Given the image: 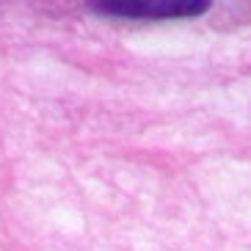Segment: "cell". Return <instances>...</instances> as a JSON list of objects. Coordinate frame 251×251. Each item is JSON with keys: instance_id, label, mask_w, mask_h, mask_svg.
Wrapping results in <instances>:
<instances>
[{"instance_id": "6da1fadb", "label": "cell", "mask_w": 251, "mask_h": 251, "mask_svg": "<svg viewBox=\"0 0 251 251\" xmlns=\"http://www.w3.org/2000/svg\"><path fill=\"white\" fill-rule=\"evenodd\" d=\"M94 8L116 17H147V20H160V17H193L207 8V0H102L91 3Z\"/></svg>"}]
</instances>
